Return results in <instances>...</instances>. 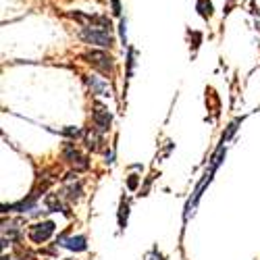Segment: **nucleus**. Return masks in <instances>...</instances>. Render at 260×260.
<instances>
[{
	"mask_svg": "<svg viewBox=\"0 0 260 260\" xmlns=\"http://www.w3.org/2000/svg\"><path fill=\"white\" fill-rule=\"evenodd\" d=\"M79 38L85 42V44H94L100 48H113L115 46V38L111 36V31L94 27V25H83L79 29Z\"/></svg>",
	"mask_w": 260,
	"mask_h": 260,
	"instance_id": "obj_1",
	"label": "nucleus"
},
{
	"mask_svg": "<svg viewBox=\"0 0 260 260\" xmlns=\"http://www.w3.org/2000/svg\"><path fill=\"white\" fill-rule=\"evenodd\" d=\"M83 58L88 60L94 69H98L102 75H113V71H115V60H113V56L111 54H106V52H102V50H92V52H85L83 54Z\"/></svg>",
	"mask_w": 260,
	"mask_h": 260,
	"instance_id": "obj_2",
	"label": "nucleus"
},
{
	"mask_svg": "<svg viewBox=\"0 0 260 260\" xmlns=\"http://www.w3.org/2000/svg\"><path fill=\"white\" fill-rule=\"evenodd\" d=\"M54 231H56V225H54L52 221H44V223L31 225L29 231H27V235H29V240H31L34 244H44V242L50 240Z\"/></svg>",
	"mask_w": 260,
	"mask_h": 260,
	"instance_id": "obj_3",
	"label": "nucleus"
},
{
	"mask_svg": "<svg viewBox=\"0 0 260 260\" xmlns=\"http://www.w3.org/2000/svg\"><path fill=\"white\" fill-rule=\"evenodd\" d=\"M62 156H64V160H69L71 165H73V169L75 171H83V169H88L90 167V162H88V158H85L79 150L75 148V144H67L62 148Z\"/></svg>",
	"mask_w": 260,
	"mask_h": 260,
	"instance_id": "obj_4",
	"label": "nucleus"
},
{
	"mask_svg": "<svg viewBox=\"0 0 260 260\" xmlns=\"http://www.w3.org/2000/svg\"><path fill=\"white\" fill-rule=\"evenodd\" d=\"M92 121H94V127L98 129L100 134H106L108 129H111L113 117H111V113L106 111V106H102V104H96V106H94V115H92Z\"/></svg>",
	"mask_w": 260,
	"mask_h": 260,
	"instance_id": "obj_5",
	"label": "nucleus"
},
{
	"mask_svg": "<svg viewBox=\"0 0 260 260\" xmlns=\"http://www.w3.org/2000/svg\"><path fill=\"white\" fill-rule=\"evenodd\" d=\"M56 244H58V246H62V248L75 250V252H83V250H88V240H85L83 235H75V237H67V235H60Z\"/></svg>",
	"mask_w": 260,
	"mask_h": 260,
	"instance_id": "obj_6",
	"label": "nucleus"
},
{
	"mask_svg": "<svg viewBox=\"0 0 260 260\" xmlns=\"http://www.w3.org/2000/svg\"><path fill=\"white\" fill-rule=\"evenodd\" d=\"M85 81H88V85H90L92 94H96V96H104V98H111V96H113L111 85H108L104 79H98V77H88Z\"/></svg>",
	"mask_w": 260,
	"mask_h": 260,
	"instance_id": "obj_7",
	"label": "nucleus"
},
{
	"mask_svg": "<svg viewBox=\"0 0 260 260\" xmlns=\"http://www.w3.org/2000/svg\"><path fill=\"white\" fill-rule=\"evenodd\" d=\"M102 144H104V140H102V134L98 132L96 127H92L90 132H85V146H88L90 150H100L102 148Z\"/></svg>",
	"mask_w": 260,
	"mask_h": 260,
	"instance_id": "obj_8",
	"label": "nucleus"
},
{
	"mask_svg": "<svg viewBox=\"0 0 260 260\" xmlns=\"http://www.w3.org/2000/svg\"><path fill=\"white\" fill-rule=\"evenodd\" d=\"M64 198L67 200H71V202H77L79 198H81V183L79 181H75V183H71V185H67L64 187Z\"/></svg>",
	"mask_w": 260,
	"mask_h": 260,
	"instance_id": "obj_9",
	"label": "nucleus"
},
{
	"mask_svg": "<svg viewBox=\"0 0 260 260\" xmlns=\"http://www.w3.org/2000/svg\"><path fill=\"white\" fill-rule=\"evenodd\" d=\"M44 204L48 206V210H54V212H64V206H62V202H60V196L58 193H48L46 196V200H44Z\"/></svg>",
	"mask_w": 260,
	"mask_h": 260,
	"instance_id": "obj_10",
	"label": "nucleus"
},
{
	"mask_svg": "<svg viewBox=\"0 0 260 260\" xmlns=\"http://www.w3.org/2000/svg\"><path fill=\"white\" fill-rule=\"evenodd\" d=\"M127 216H129V204L127 200H121V206H119V227L125 229L127 225Z\"/></svg>",
	"mask_w": 260,
	"mask_h": 260,
	"instance_id": "obj_11",
	"label": "nucleus"
},
{
	"mask_svg": "<svg viewBox=\"0 0 260 260\" xmlns=\"http://www.w3.org/2000/svg\"><path fill=\"white\" fill-rule=\"evenodd\" d=\"M198 11L204 19L212 17V5H210V0H198Z\"/></svg>",
	"mask_w": 260,
	"mask_h": 260,
	"instance_id": "obj_12",
	"label": "nucleus"
},
{
	"mask_svg": "<svg viewBox=\"0 0 260 260\" xmlns=\"http://www.w3.org/2000/svg\"><path fill=\"white\" fill-rule=\"evenodd\" d=\"M62 134L69 136V138H79V136H81V129H77V127H67V129H62Z\"/></svg>",
	"mask_w": 260,
	"mask_h": 260,
	"instance_id": "obj_13",
	"label": "nucleus"
},
{
	"mask_svg": "<svg viewBox=\"0 0 260 260\" xmlns=\"http://www.w3.org/2000/svg\"><path fill=\"white\" fill-rule=\"evenodd\" d=\"M138 181H140V179H138L136 175H132V177L127 179V187H129V189H136V187H138Z\"/></svg>",
	"mask_w": 260,
	"mask_h": 260,
	"instance_id": "obj_14",
	"label": "nucleus"
},
{
	"mask_svg": "<svg viewBox=\"0 0 260 260\" xmlns=\"http://www.w3.org/2000/svg\"><path fill=\"white\" fill-rule=\"evenodd\" d=\"M113 3V13L115 15H121V7H119V0H111Z\"/></svg>",
	"mask_w": 260,
	"mask_h": 260,
	"instance_id": "obj_15",
	"label": "nucleus"
},
{
	"mask_svg": "<svg viewBox=\"0 0 260 260\" xmlns=\"http://www.w3.org/2000/svg\"><path fill=\"white\" fill-rule=\"evenodd\" d=\"M148 260H162V256L156 250H152V252H150V256H148Z\"/></svg>",
	"mask_w": 260,
	"mask_h": 260,
	"instance_id": "obj_16",
	"label": "nucleus"
},
{
	"mask_svg": "<svg viewBox=\"0 0 260 260\" xmlns=\"http://www.w3.org/2000/svg\"><path fill=\"white\" fill-rule=\"evenodd\" d=\"M119 27H121V38H123V42H125V38H127V31H125V19L121 21V25H119Z\"/></svg>",
	"mask_w": 260,
	"mask_h": 260,
	"instance_id": "obj_17",
	"label": "nucleus"
}]
</instances>
